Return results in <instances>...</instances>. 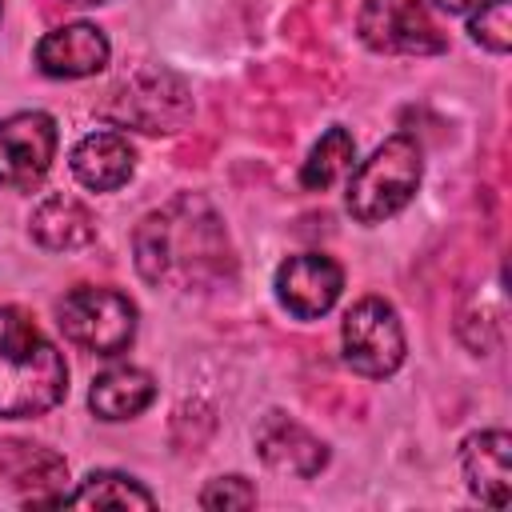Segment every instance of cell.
<instances>
[{
	"label": "cell",
	"mask_w": 512,
	"mask_h": 512,
	"mask_svg": "<svg viewBox=\"0 0 512 512\" xmlns=\"http://www.w3.org/2000/svg\"><path fill=\"white\" fill-rule=\"evenodd\" d=\"M132 252L140 276L172 292H208L236 272L232 240L220 212L192 192L148 212L132 232Z\"/></svg>",
	"instance_id": "cell-1"
},
{
	"label": "cell",
	"mask_w": 512,
	"mask_h": 512,
	"mask_svg": "<svg viewBox=\"0 0 512 512\" xmlns=\"http://www.w3.org/2000/svg\"><path fill=\"white\" fill-rule=\"evenodd\" d=\"M68 392V364L56 344L20 312L0 308V420H28Z\"/></svg>",
	"instance_id": "cell-2"
},
{
	"label": "cell",
	"mask_w": 512,
	"mask_h": 512,
	"mask_svg": "<svg viewBox=\"0 0 512 512\" xmlns=\"http://www.w3.org/2000/svg\"><path fill=\"white\" fill-rule=\"evenodd\" d=\"M420 176H424L420 144L412 136H404V132L400 136H388L368 160H360L352 168L348 196H344L352 220H360V224L392 220L416 196Z\"/></svg>",
	"instance_id": "cell-3"
},
{
	"label": "cell",
	"mask_w": 512,
	"mask_h": 512,
	"mask_svg": "<svg viewBox=\"0 0 512 512\" xmlns=\"http://www.w3.org/2000/svg\"><path fill=\"white\" fill-rule=\"evenodd\" d=\"M60 328L72 344L96 356H120L136 340V304L116 288H72L60 300Z\"/></svg>",
	"instance_id": "cell-4"
},
{
	"label": "cell",
	"mask_w": 512,
	"mask_h": 512,
	"mask_svg": "<svg viewBox=\"0 0 512 512\" xmlns=\"http://www.w3.org/2000/svg\"><path fill=\"white\" fill-rule=\"evenodd\" d=\"M340 344H344V360L352 372L368 376V380H384L404 364V324L396 316V308L380 296H364L348 308L344 324H340Z\"/></svg>",
	"instance_id": "cell-5"
},
{
	"label": "cell",
	"mask_w": 512,
	"mask_h": 512,
	"mask_svg": "<svg viewBox=\"0 0 512 512\" xmlns=\"http://www.w3.org/2000/svg\"><path fill=\"white\" fill-rule=\"evenodd\" d=\"M356 28L360 40L384 56H440L448 48L440 24L420 0H364Z\"/></svg>",
	"instance_id": "cell-6"
},
{
	"label": "cell",
	"mask_w": 512,
	"mask_h": 512,
	"mask_svg": "<svg viewBox=\"0 0 512 512\" xmlns=\"http://www.w3.org/2000/svg\"><path fill=\"white\" fill-rule=\"evenodd\" d=\"M108 96V116L140 132H176L192 108L184 80L164 68H140L136 76H124V84Z\"/></svg>",
	"instance_id": "cell-7"
},
{
	"label": "cell",
	"mask_w": 512,
	"mask_h": 512,
	"mask_svg": "<svg viewBox=\"0 0 512 512\" xmlns=\"http://www.w3.org/2000/svg\"><path fill=\"white\" fill-rule=\"evenodd\" d=\"M56 160V120L48 112H16L0 120V184L32 192Z\"/></svg>",
	"instance_id": "cell-8"
},
{
	"label": "cell",
	"mask_w": 512,
	"mask_h": 512,
	"mask_svg": "<svg viewBox=\"0 0 512 512\" xmlns=\"http://www.w3.org/2000/svg\"><path fill=\"white\" fill-rule=\"evenodd\" d=\"M340 292H344V272L324 252H300L276 268V300L296 320L324 316L340 300Z\"/></svg>",
	"instance_id": "cell-9"
},
{
	"label": "cell",
	"mask_w": 512,
	"mask_h": 512,
	"mask_svg": "<svg viewBox=\"0 0 512 512\" xmlns=\"http://www.w3.org/2000/svg\"><path fill=\"white\" fill-rule=\"evenodd\" d=\"M0 480L24 504H64L68 464L60 452L32 440H0Z\"/></svg>",
	"instance_id": "cell-10"
},
{
	"label": "cell",
	"mask_w": 512,
	"mask_h": 512,
	"mask_svg": "<svg viewBox=\"0 0 512 512\" xmlns=\"http://www.w3.org/2000/svg\"><path fill=\"white\" fill-rule=\"evenodd\" d=\"M112 56V44L108 36L88 24V20H76V24H60L52 32L40 36L36 44V68L52 80H80V76H96Z\"/></svg>",
	"instance_id": "cell-11"
},
{
	"label": "cell",
	"mask_w": 512,
	"mask_h": 512,
	"mask_svg": "<svg viewBox=\"0 0 512 512\" xmlns=\"http://www.w3.org/2000/svg\"><path fill=\"white\" fill-rule=\"evenodd\" d=\"M256 452L260 460L280 472V476H316L328 464V444L320 436H312L304 424H296L284 412H268L256 428Z\"/></svg>",
	"instance_id": "cell-12"
},
{
	"label": "cell",
	"mask_w": 512,
	"mask_h": 512,
	"mask_svg": "<svg viewBox=\"0 0 512 512\" xmlns=\"http://www.w3.org/2000/svg\"><path fill=\"white\" fill-rule=\"evenodd\" d=\"M460 472L480 504L504 508L512 496V436L500 428L472 432L460 444Z\"/></svg>",
	"instance_id": "cell-13"
},
{
	"label": "cell",
	"mask_w": 512,
	"mask_h": 512,
	"mask_svg": "<svg viewBox=\"0 0 512 512\" xmlns=\"http://www.w3.org/2000/svg\"><path fill=\"white\" fill-rule=\"evenodd\" d=\"M136 172V152L116 128H96L72 148V176L92 192H116Z\"/></svg>",
	"instance_id": "cell-14"
},
{
	"label": "cell",
	"mask_w": 512,
	"mask_h": 512,
	"mask_svg": "<svg viewBox=\"0 0 512 512\" xmlns=\"http://www.w3.org/2000/svg\"><path fill=\"white\" fill-rule=\"evenodd\" d=\"M28 232L48 252H76L96 240V220L76 196H44L28 216Z\"/></svg>",
	"instance_id": "cell-15"
},
{
	"label": "cell",
	"mask_w": 512,
	"mask_h": 512,
	"mask_svg": "<svg viewBox=\"0 0 512 512\" xmlns=\"http://www.w3.org/2000/svg\"><path fill=\"white\" fill-rule=\"evenodd\" d=\"M156 396V384L144 368L136 364H116L108 372H100L92 380V392H88V408L100 416V420H132L140 416Z\"/></svg>",
	"instance_id": "cell-16"
},
{
	"label": "cell",
	"mask_w": 512,
	"mask_h": 512,
	"mask_svg": "<svg viewBox=\"0 0 512 512\" xmlns=\"http://www.w3.org/2000/svg\"><path fill=\"white\" fill-rule=\"evenodd\" d=\"M64 504L72 508H152L156 496L124 472L100 468V472H88L76 492H64Z\"/></svg>",
	"instance_id": "cell-17"
},
{
	"label": "cell",
	"mask_w": 512,
	"mask_h": 512,
	"mask_svg": "<svg viewBox=\"0 0 512 512\" xmlns=\"http://www.w3.org/2000/svg\"><path fill=\"white\" fill-rule=\"evenodd\" d=\"M352 160H356V140H352V132H348V128H328V132L312 144L308 160L300 164V188H308V192L332 188L344 172H352Z\"/></svg>",
	"instance_id": "cell-18"
},
{
	"label": "cell",
	"mask_w": 512,
	"mask_h": 512,
	"mask_svg": "<svg viewBox=\"0 0 512 512\" xmlns=\"http://www.w3.org/2000/svg\"><path fill=\"white\" fill-rule=\"evenodd\" d=\"M468 36L496 56L508 52L512 48V0H484L480 8H472Z\"/></svg>",
	"instance_id": "cell-19"
},
{
	"label": "cell",
	"mask_w": 512,
	"mask_h": 512,
	"mask_svg": "<svg viewBox=\"0 0 512 512\" xmlns=\"http://www.w3.org/2000/svg\"><path fill=\"white\" fill-rule=\"evenodd\" d=\"M200 508L228 512V508H256V488L244 476H220L200 492Z\"/></svg>",
	"instance_id": "cell-20"
},
{
	"label": "cell",
	"mask_w": 512,
	"mask_h": 512,
	"mask_svg": "<svg viewBox=\"0 0 512 512\" xmlns=\"http://www.w3.org/2000/svg\"><path fill=\"white\" fill-rule=\"evenodd\" d=\"M440 8H448V12H472V8H480L484 0H436Z\"/></svg>",
	"instance_id": "cell-21"
},
{
	"label": "cell",
	"mask_w": 512,
	"mask_h": 512,
	"mask_svg": "<svg viewBox=\"0 0 512 512\" xmlns=\"http://www.w3.org/2000/svg\"><path fill=\"white\" fill-rule=\"evenodd\" d=\"M68 4H104V0H68Z\"/></svg>",
	"instance_id": "cell-22"
},
{
	"label": "cell",
	"mask_w": 512,
	"mask_h": 512,
	"mask_svg": "<svg viewBox=\"0 0 512 512\" xmlns=\"http://www.w3.org/2000/svg\"><path fill=\"white\" fill-rule=\"evenodd\" d=\"M0 8H4V0H0Z\"/></svg>",
	"instance_id": "cell-23"
}]
</instances>
